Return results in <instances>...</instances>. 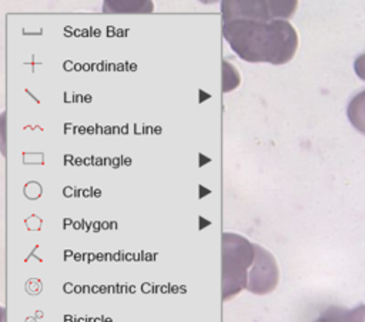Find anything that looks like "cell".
<instances>
[{"label":"cell","mask_w":365,"mask_h":322,"mask_svg":"<svg viewBox=\"0 0 365 322\" xmlns=\"http://www.w3.org/2000/svg\"><path fill=\"white\" fill-rule=\"evenodd\" d=\"M354 71L355 74L362 80L365 81V53L359 54L355 61H354Z\"/></svg>","instance_id":"obj_7"},{"label":"cell","mask_w":365,"mask_h":322,"mask_svg":"<svg viewBox=\"0 0 365 322\" xmlns=\"http://www.w3.org/2000/svg\"><path fill=\"white\" fill-rule=\"evenodd\" d=\"M346 117L351 125L365 135V90L356 93L346 105Z\"/></svg>","instance_id":"obj_5"},{"label":"cell","mask_w":365,"mask_h":322,"mask_svg":"<svg viewBox=\"0 0 365 322\" xmlns=\"http://www.w3.org/2000/svg\"><path fill=\"white\" fill-rule=\"evenodd\" d=\"M0 322H6V309L0 305Z\"/></svg>","instance_id":"obj_8"},{"label":"cell","mask_w":365,"mask_h":322,"mask_svg":"<svg viewBox=\"0 0 365 322\" xmlns=\"http://www.w3.org/2000/svg\"><path fill=\"white\" fill-rule=\"evenodd\" d=\"M254 261V244L245 237L222 234V298H230L245 289L247 274Z\"/></svg>","instance_id":"obj_2"},{"label":"cell","mask_w":365,"mask_h":322,"mask_svg":"<svg viewBox=\"0 0 365 322\" xmlns=\"http://www.w3.org/2000/svg\"><path fill=\"white\" fill-rule=\"evenodd\" d=\"M279 278V271L275 258L259 245L254 244V261L247 274L245 289L252 294H268L271 292Z\"/></svg>","instance_id":"obj_4"},{"label":"cell","mask_w":365,"mask_h":322,"mask_svg":"<svg viewBox=\"0 0 365 322\" xmlns=\"http://www.w3.org/2000/svg\"><path fill=\"white\" fill-rule=\"evenodd\" d=\"M297 9V1H222L221 13L222 21H230L235 19L245 20H288L292 17Z\"/></svg>","instance_id":"obj_3"},{"label":"cell","mask_w":365,"mask_h":322,"mask_svg":"<svg viewBox=\"0 0 365 322\" xmlns=\"http://www.w3.org/2000/svg\"><path fill=\"white\" fill-rule=\"evenodd\" d=\"M315 322H365V305L354 309L331 308L324 312Z\"/></svg>","instance_id":"obj_6"},{"label":"cell","mask_w":365,"mask_h":322,"mask_svg":"<svg viewBox=\"0 0 365 322\" xmlns=\"http://www.w3.org/2000/svg\"><path fill=\"white\" fill-rule=\"evenodd\" d=\"M222 36L231 50L248 63L285 64L298 48V34L288 20L235 19L222 24Z\"/></svg>","instance_id":"obj_1"}]
</instances>
